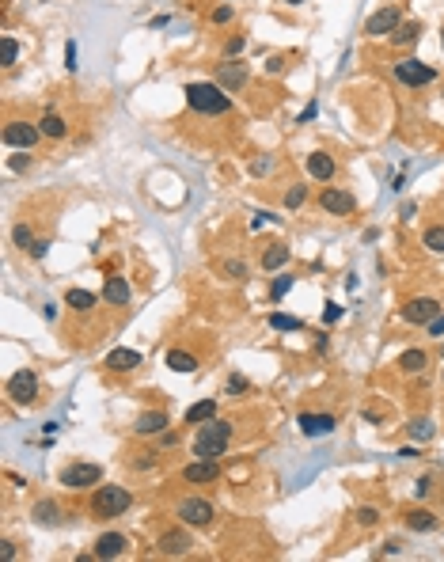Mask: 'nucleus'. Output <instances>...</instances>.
<instances>
[{"instance_id":"1","label":"nucleus","mask_w":444,"mask_h":562,"mask_svg":"<svg viewBox=\"0 0 444 562\" xmlns=\"http://www.w3.org/2000/svg\"><path fill=\"white\" fill-rule=\"evenodd\" d=\"M186 103L197 115H228L232 110V99L224 95L221 84H206V80L186 84Z\"/></svg>"},{"instance_id":"2","label":"nucleus","mask_w":444,"mask_h":562,"mask_svg":"<svg viewBox=\"0 0 444 562\" xmlns=\"http://www.w3.org/2000/svg\"><path fill=\"white\" fill-rule=\"evenodd\" d=\"M232 441V422H221V418H209L194 437V456L197 460H217L224 456V448Z\"/></svg>"},{"instance_id":"3","label":"nucleus","mask_w":444,"mask_h":562,"mask_svg":"<svg viewBox=\"0 0 444 562\" xmlns=\"http://www.w3.org/2000/svg\"><path fill=\"white\" fill-rule=\"evenodd\" d=\"M130 505H133V497H130V490H125V487H99L95 494H91V513H95V521L122 517Z\"/></svg>"},{"instance_id":"4","label":"nucleus","mask_w":444,"mask_h":562,"mask_svg":"<svg viewBox=\"0 0 444 562\" xmlns=\"http://www.w3.org/2000/svg\"><path fill=\"white\" fill-rule=\"evenodd\" d=\"M395 80L406 84V88H426V84L436 80V69L418 58H403V61H395Z\"/></svg>"},{"instance_id":"5","label":"nucleus","mask_w":444,"mask_h":562,"mask_svg":"<svg viewBox=\"0 0 444 562\" xmlns=\"http://www.w3.org/2000/svg\"><path fill=\"white\" fill-rule=\"evenodd\" d=\"M99 479H103V467H99V464H88V460H80V464H69L65 471H61V487H69V490H88V487H95Z\"/></svg>"},{"instance_id":"6","label":"nucleus","mask_w":444,"mask_h":562,"mask_svg":"<svg viewBox=\"0 0 444 562\" xmlns=\"http://www.w3.org/2000/svg\"><path fill=\"white\" fill-rule=\"evenodd\" d=\"M8 395L19 403V407H31L34 395H38V376L31 368H19V373L8 376Z\"/></svg>"},{"instance_id":"7","label":"nucleus","mask_w":444,"mask_h":562,"mask_svg":"<svg viewBox=\"0 0 444 562\" xmlns=\"http://www.w3.org/2000/svg\"><path fill=\"white\" fill-rule=\"evenodd\" d=\"M399 23H403V12L395 8V4H387V8L372 12V16L365 19V34H372V38H384V34L399 31Z\"/></svg>"},{"instance_id":"8","label":"nucleus","mask_w":444,"mask_h":562,"mask_svg":"<svg viewBox=\"0 0 444 562\" xmlns=\"http://www.w3.org/2000/svg\"><path fill=\"white\" fill-rule=\"evenodd\" d=\"M179 521L190 524V528H206L213 521V505L206 497H182L179 502Z\"/></svg>"},{"instance_id":"9","label":"nucleus","mask_w":444,"mask_h":562,"mask_svg":"<svg viewBox=\"0 0 444 562\" xmlns=\"http://www.w3.org/2000/svg\"><path fill=\"white\" fill-rule=\"evenodd\" d=\"M0 137H4V145H8V148H23V152H27V148L38 145L42 130H38L34 122H8Z\"/></svg>"},{"instance_id":"10","label":"nucleus","mask_w":444,"mask_h":562,"mask_svg":"<svg viewBox=\"0 0 444 562\" xmlns=\"http://www.w3.org/2000/svg\"><path fill=\"white\" fill-rule=\"evenodd\" d=\"M436 316H441V304H436L433 296H414V301H406V304H403V319H406V323L429 327Z\"/></svg>"},{"instance_id":"11","label":"nucleus","mask_w":444,"mask_h":562,"mask_svg":"<svg viewBox=\"0 0 444 562\" xmlns=\"http://www.w3.org/2000/svg\"><path fill=\"white\" fill-rule=\"evenodd\" d=\"M319 205H323V213L349 217V213H354V194H349V190H338V187H327L319 194Z\"/></svg>"},{"instance_id":"12","label":"nucleus","mask_w":444,"mask_h":562,"mask_svg":"<svg viewBox=\"0 0 444 562\" xmlns=\"http://www.w3.org/2000/svg\"><path fill=\"white\" fill-rule=\"evenodd\" d=\"M217 84H221L224 91H239L247 84V65L243 61H221V65H217Z\"/></svg>"},{"instance_id":"13","label":"nucleus","mask_w":444,"mask_h":562,"mask_svg":"<svg viewBox=\"0 0 444 562\" xmlns=\"http://www.w3.org/2000/svg\"><path fill=\"white\" fill-rule=\"evenodd\" d=\"M300 433L304 437H327V433H334V425H338V418L334 414H300Z\"/></svg>"},{"instance_id":"14","label":"nucleus","mask_w":444,"mask_h":562,"mask_svg":"<svg viewBox=\"0 0 444 562\" xmlns=\"http://www.w3.org/2000/svg\"><path fill=\"white\" fill-rule=\"evenodd\" d=\"M156 547H160V554H167V559H179V554L190 551V532L171 528V532H164V536H160Z\"/></svg>"},{"instance_id":"15","label":"nucleus","mask_w":444,"mask_h":562,"mask_svg":"<svg viewBox=\"0 0 444 562\" xmlns=\"http://www.w3.org/2000/svg\"><path fill=\"white\" fill-rule=\"evenodd\" d=\"M118 554H125V536L122 532H103V536L95 539V559H118Z\"/></svg>"},{"instance_id":"16","label":"nucleus","mask_w":444,"mask_h":562,"mask_svg":"<svg viewBox=\"0 0 444 562\" xmlns=\"http://www.w3.org/2000/svg\"><path fill=\"white\" fill-rule=\"evenodd\" d=\"M334 160H330V152H312L308 156V175H312V179H319V183H330L334 179Z\"/></svg>"},{"instance_id":"17","label":"nucleus","mask_w":444,"mask_h":562,"mask_svg":"<svg viewBox=\"0 0 444 562\" xmlns=\"http://www.w3.org/2000/svg\"><path fill=\"white\" fill-rule=\"evenodd\" d=\"M217 475H221L217 460H197V464H186V467H182V479H186V482H213Z\"/></svg>"},{"instance_id":"18","label":"nucleus","mask_w":444,"mask_h":562,"mask_svg":"<svg viewBox=\"0 0 444 562\" xmlns=\"http://www.w3.org/2000/svg\"><path fill=\"white\" fill-rule=\"evenodd\" d=\"M107 365L114 368V373H130V368L140 365V353H137V350H125V346H118V350L107 353Z\"/></svg>"},{"instance_id":"19","label":"nucleus","mask_w":444,"mask_h":562,"mask_svg":"<svg viewBox=\"0 0 444 562\" xmlns=\"http://www.w3.org/2000/svg\"><path fill=\"white\" fill-rule=\"evenodd\" d=\"M133 430H137L140 437H152V433H164V430H167V414H164V410H152V414L137 418V425H133Z\"/></svg>"},{"instance_id":"20","label":"nucleus","mask_w":444,"mask_h":562,"mask_svg":"<svg viewBox=\"0 0 444 562\" xmlns=\"http://www.w3.org/2000/svg\"><path fill=\"white\" fill-rule=\"evenodd\" d=\"M288 262V244H270L262 251V270L266 274H273V270H281Z\"/></svg>"},{"instance_id":"21","label":"nucleus","mask_w":444,"mask_h":562,"mask_svg":"<svg viewBox=\"0 0 444 562\" xmlns=\"http://www.w3.org/2000/svg\"><path fill=\"white\" fill-rule=\"evenodd\" d=\"M167 368L190 376V373H197V358H194V353H186V350H171V353H167Z\"/></svg>"},{"instance_id":"22","label":"nucleus","mask_w":444,"mask_h":562,"mask_svg":"<svg viewBox=\"0 0 444 562\" xmlns=\"http://www.w3.org/2000/svg\"><path fill=\"white\" fill-rule=\"evenodd\" d=\"M426 365H429V353L426 350H403L399 353V368H403V373H426Z\"/></svg>"},{"instance_id":"23","label":"nucleus","mask_w":444,"mask_h":562,"mask_svg":"<svg viewBox=\"0 0 444 562\" xmlns=\"http://www.w3.org/2000/svg\"><path fill=\"white\" fill-rule=\"evenodd\" d=\"M103 296H107V304H130V281L125 277H110L107 281V289H103Z\"/></svg>"},{"instance_id":"24","label":"nucleus","mask_w":444,"mask_h":562,"mask_svg":"<svg viewBox=\"0 0 444 562\" xmlns=\"http://www.w3.org/2000/svg\"><path fill=\"white\" fill-rule=\"evenodd\" d=\"M65 304L73 312H91V308H95V293H91V289H69Z\"/></svg>"},{"instance_id":"25","label":"nucleus","mask_w":444,"mask_h":562,"mask_svg":"<svg viewBox=\"0 0 444 562\" xmlns=\"http://www.w3.org/2000/svg\"><path fill=\"white\" fill-rule=\"evenodd\" d=\"M209 418H217V399H201V403H194V407L186 410L190 425H201V422H209Z\"/></svg>"},{"instance_id":"26","label":"nucleus","mask_w":444,"mask_h":562,"mask_svg":"<svg viewBox=\"0 0 444 562\" xmlns=\"http://www.w3.org/2000/svg\"><path fill=\"white\" fill-rule=\"evenodd\" d=\"M406 528L429 532V528H436V517L429 513V509H410V513H406Z\"/></svg>"},{"instance_id":"27","label":"nucleus","mask_w":444,"mask_h":562,"mask_svg":"<svg viewBox=\"0 0 444 562\" xmlns=\"http://www.w3.org/2000/svg\"><path fill=\"white\" fill-rule=\"evenodd\" d=\"M421 38V23H399V31H391V46H410Z\"/></svg>"},{"instance_id":"28","label":"nucleus","mask_w":444,"mask_h":562,"mask_svg":"<svg viewBox=\"0 0 444 562\" xmlns=\"http://www.w3.org/2000/svg\"><path fill=\"white\" fill-rule=\"evenodd\" d=\"M38 130H42V137H53V141H58V137H65V133H69V126H65V118H61V115H46L38 122Z\"/></svg>"},{"instance_id":"29","label":"nucleus","mask_w":444,"mask_h":562,"mask_svg":"<svg viewBox=\"0 0 444 562\" xmlns=\"http://www.w3.org/2000/svg\"><path fill=\"white\" fill-rule=\"evenodd\" d=\"M58 517H61L58 502H38L34 505V521L38 524H58Z\"/></svg>"},{"instance_id":"30","label":"nucleus","mask_w":444,"mask_h":562,"mask_svg":"<svg viewBox=\"0 0 444 562\" xmlns=\"http://www.w3.org/2000/svg\"><path fill=\"white\" fill-rule=\"evenodd\" d=\"M421 244H426L433 255H444V224H433V229H426Z\"/></svg>"},{"instance_id":"31","label":"nucleus","mask_w":444,"mask_h":562,"mask_svg":"<svg viewBox=\"0 0 444 562\" xmlns=\"http://www.w3.org/2000/svg\"><path fill=\"white\" fill-rule=\"evenodd\" d=\"M16 58H19V42L4 34V38H0V65H4V69L16 65Z\"/></svg>"},{"instance_id":"32","label":"nucleus","mask_w":444,"mask_h":562,"mask_svg":"<svg viewBox=\"0 0 444 562\" xmlns=\"http://www.w3.org/2000/svg\"><path fill=\"white\" fill-rule=\"evenodd\" d=\"M270 327H273V331H300L304 323H300L296 316H285V312H273V316H270Z\"/></svg>"},{"instance_id":"33","label":"nucleus","mask_w":444,"mask_h":562,"mask_svg":"<svg viewBox=\"0 0 444 562\" xmlns=\"http://www.w3.org/2000/svg\"><path fill=\"white\" fill-rule=\"evenodd\" d=\"M410 437L414 441H429V437H433V422H429V418H414V422H410Z\"/></svg>"},{"instance_id":"34","label":"nucleus","mask_w":444,"mask_h":562,"mask_svg":"<svg viewBox=\"0 0 444 562\" xmlns=\"http://www.w3.org/2000/svg\"><path fill=\"white\" fill-rule=\"evenodd\" d=\"M304 202H308V187H293L285 194V209H300Z\"/></svg>"},{"instance_id":"35","label":"nucleus","mask_w":444,"mask_h":562,"mask_svg":"<svg viewBox=\"0 0 444 562\" xmlns=\"http://www.w3.org/2000/svg\"><path fill=\"white\" fill-rule=\"evenodd\" d=\"M288 289H293V274H281L278 281H273V289H270V296L273 301H281V296L288 293Z\"/></svg>"},{"instance_id":"36","label":"nucleus","mask_w":444,"mask_h":562,"mask_svg":"<svg viewBox=\"0 0 444 562\" xmlns=\"http://www.w3.org/2000/svg\"><path fill=\"white\" fill-rule=\"evenodd\" d=\"M243 49H247V38H243V34H232V38L224 42V54H228V58H236V54H243Z\"/></svg>"},{"instance_id":"37","label":"nucleus","mask_w":444,"mask_h":562,"mask_svg":"<svg viewBox=\"0 0 444 562\" xmlns=\"http://www.w3.org/2000/svg\"><path fill=\"white\" fill-rule=\"evenodd\" d=\"M12 236H16L19 247H34V232L27 229V224H16V232H12Z\"/></svg>"},{"instance_id":"38","label":"nucleus","mask_w":444,"mask_h":562,"mask_svg":"<svg viewBox=\"0 0 444 562\" xmlns=\"http://www.w3.org/2000/svg\"><path fill=\"white\" fill-rule=\"evenodd\" d=\"M380 521V513L376 509H369V505H365V509H357V524H365V528H372V524Z\"/></svg>"},{"instance_id":"39","label":"nucleus","mask_w":444,"mask_h":562,"mask_svg":"<svg viewBox=\"0 0 444 562\" xmlns=\"http://www.w3.org/2000/svg\"><path fill=\"white\" fill-rule=\"evenodd\" d=\"M224 277H247V266H243V262H224Z\"/></svg>"},{"instance_id":"40","label":"nucleus","mask_w":444,"mask_h":562,"mask_svg":"<svg viewBox=\"0 0 444 562\" xmlns=\"http://www.w3.org/2000/svg\"><path fill=\"white\" fill-rule=\"evenodd\" d=\"M338 319H342V308H338V304H327V308H323V323H338Z\"/></svg>"},{"instance_id":"41","label":"nucleus","mask_w":444,"mask_h":562,"mask_svg":"<svg viewBox=\"0 0 444 562\" xmlns=\"http://www.w3.org/2000/svg\"><path fill=\"white\" fill-rule=\"evenodd\" d=\"M232 19V4H221V8L213 12V23H228Z\"/></svg>"},{"instance_id":"42","label":"nucleus","mask_w":444,"mask_h":562,"mask_svg":"<svg viewBox=\"0 0 444 562\" xmlns=\"http://www.w3.org/2000/svg\"><path fill=\"white\" fill-rule=\"evenodd\" d=\"M426 331H429V334H433V338H444V316H436V319H433V323H429V327H426Z\"/></svg>"},{"instance_id":"43","label":"nucleus","mask_w":444,"mask_h":562,"mask_svg":"<svg viewBox=\"0 0 444 562\" xmlns=\"http://www.w3.org/2000/svg\"><path fill=\"white\" fill-rule=\"evenodd\" d=\"M31 167V156H12V172H27Z\"/></svg>"},{"instance_id":"44","label":"nucleus","mask_w":444,"mask_h":562,"mask_svg":"<svg viewBox=\"0 0 444 562\" xmlns=\"http://www.w3.org/2000/svg\"><path fill=\"white\" fill-rule=\"evenodd\" d=\"M270 167H273V160H266V156H258V160H255V175H266Z\"/></svg>"},{"instance_id":"45","label":"nucleus","mask_w":444,"mask_h":562,"mask_svg":"<svg viewBox=\"0 0 444 562\" xmlns=\"http://www.w3.org/2000/svg\"><path fill=\"white\" fill-rule=\"evenodd\" d=\"M65 65L76 69V42H69V46H65Z\"/></svg>"},{"instance_id":"46","label":"nucleus","mask_w":444,"mask_h":562,"mask_svg":"<svg viewBox=\"0 0 444 562\" xmlns=\"http://www.w3.org/2000/svg\"><path fill=\"white\" fill-rule=\"evenodd\" d=\"M228 391H247V380L243 376H228Z\"/></svg>"},{"instance_id":"47","label":"nucleus","mask_w":444,"mask_h":562,"mask_svg":"<svg viewBox=\"0 0 444 562\" xmlns=\"http://www.w3.org/2000/svg\"><path fill=\"white\" fill-rule=\"evenodd\" d=\"M46 251H49V239H38V244L31 247V255H34V259H42V255H46Z\"/></svg>"},{"instance_id":"48","label":"nucleus","mask_w":444,"mask_h":562,"mask_svg":"<svg viewBox=\"0 0 444 562\" xmlns=\"http://www.w3.org/2000/svg\"><path fill=\"white\" fill-rule=\"evenodd\" d=\"M414 494L426 497V494H429V479H418V482H414Z\"/></svg>"},{"instance_id":"49","label":"nucleus","mask_w":444,"mask_h":562,"mask_svg":"<svg viewBox=\"0 0 444 562\" xmlns=\"http://www.w3.org/2000/svg\"><path fill=\"white\" fill-rule=\"evenodd\" d=\"M0 559H16V543H4V547H0Z\"/></svg>"},{"instance_id":"50","label":"nucleus","mask_w":444,"mask_h":562,"mask_svg":"<svg viewBox=\"0 0 444 562\" xmlns=\"http://www.w3.org/2000/svg\"><path fill=\"white\" fill-rule=\"evenodd\" d=\"M266 73H281V58H270V61H266Z\"/></svg>"},{"instance_id":"51","label":"nucleus","mask_w":444,"mask_h":562,"mask_svg":"<svg viewBox=\"0 0 444 562\" xmlns=\"http://www.w3.org/2000/svg\"><path fill=\"white\" fill-rule=\"evenodd\" d=\"M285 4H300V0H285Z\"/></svg>"},{"instance_id":"52","label":"nucleus","mask_w":444,"mask_h":562,"mask_svg":"<svg viewBox=\"0 0 444 562\" xmlns=\"http://www.w3.org/2000/svg\"><path fill=\"white\" fill-rule=\"evenodd\" d=\"M441 42H444V31H441Z\"/></svg>"}]
</instances>
